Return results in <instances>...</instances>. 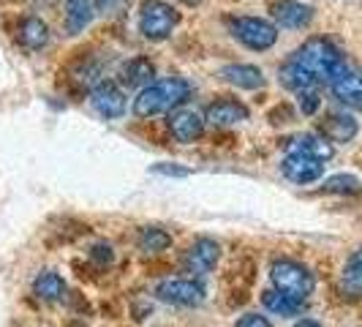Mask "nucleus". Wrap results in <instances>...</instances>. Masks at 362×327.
I'll return each instance as SVG.
<instances>
[{"label":"nucleus","instance_id":"7ed1b4c3","mask_svg":"<svg viewBox=\"0 0 362 327\" xmlns=\"http://www.w3.org/2000/svg\"><path fill=\"white\" fill-rule=\"evenodd\" d=\"M270 281L278 292L291 294L297 300H308L313 294V287H316L313 272L294 259H275L270 268Z\"/></svg>","mask_w":362,"mask_h":327},{"label":"nucleus","instance_id":"c85d7f7f","mask_svg":"<svg viewBox=\"0 0 362 327\" xmlns=\"http://www.w3.org/2000/svg\"><path fill=\"white\" fill-rule=\"evenodd\" d=\"M153 172H158V175H169V178H188V175H191V169H185V166H175V164H156V166H153Z\"/></svg>","mask_w":362,"mask_h":327},{"label":"nucleus","instance_id":"423d86ee","mask_svg":"<svg viewBox=\"0 0 362 327\" xmlns=\"http://www.w3.org/2000/svg\"><path fill=\"white\" fill-rule=\"evenodd\" d=\"M156 297L169 306L194 309V306L204 303V287L194 278H166L156 287Z\"/></svg>","mask_w":362,"mask_h":327},{"label":"nucleus","instance_id":"20e7f679","mask_svg":"<svg viewBox=\"0 0 362 327\" xmlns=\"http://www.w3.org/2000/svg\"><path fill=\"white\" fill-rule=\"evenodd\" d=\"M180 14L163 3V0H142L139 6V33L147 41H166L172 36V30L177 28Z\"/></svg>","mask_w":362,"mask_h":327},{"label":"nucleus","instance_id":"cd10ccee","mask_svg":"<svg viewBox=\"0 0 362 327\" xmlns=\"http://www.w3.org/2000/svg\"><path fill=\"white\" fill-rule=\"evenodd\" d=\"M90 259H93V262H98V265H109V262L115 259V254H112V246H107V243H98V246H93V248H90Z\"/></svg>","mask_w":362,"mask_h":327},{"label":"nucleus","instance_id":"6e6552de","mask_svg":"<svg viewBox=\"0 0 362 327\" xmlns=\"http://www.w3.org/2000/svg\"><path fill=\"white\" fill-rule=\"evenodd\" d=\"M204 131V117H202L197 109L177 107L169 112V134L180 142V145H191L197 142Z\"/></svg>","mask_w":362,"mask_h":327},{"label":"nucleus","instance_id":"2f4dec72","mask_svg":"<svg viewBox=\"0 0 362 327\" xmlns=\"http://www.w3.org/2000/svg\"><path fill=\"white\" fill-rule=\"evenodd\" d=\"M294 327H322V325H319L316 319H300V322H297Z\"/></svg>","mask_w":362,"mask_h":327},{"label":"nucleus","instance_id":"5701e85b","mask_svg":"<svg viewBox=\"0 0 362 327\" xmlns=\"http://www.w3.org/2000/svg\"><path fill=\"white\" fill-rule=\"evenodd\" d=\"M172 246V235L161 226H142L136 235V248L142 254H161Z\"/></svg>","mask_w":362,"mask_h":327},{"label":"nucleus","instance_id":"7c9ffc66","mask_svg":"<svg viewBox=\"0 0 362 327\" xmlns=\"http://www.w3.org/2000/svg\"><path fill=\"white\" fill-rule=\"evenodd\" d=\"M278 117H284V123H289V120H291V109L286 107V104H284V107H278L270 115V120H272V123H278Z\"/></svg>","mask_w":362,"mask_h":327},{"label":"nucleus","instance_id":"6ab92c4d","mask_svg":"<svg viewBox=\"0 0 362 327\" xmlns=\"http://www.w3.org/2000/svg\"><path fill=\"white\" fill-rule=\"evenodd\" d=\"M278 79H281V85H284L286 91H294V93L310 91V88H316V85H319V79H316L313 74L305 71L300 63H294V60H289L286 66H281Z\"/></svg>","mask_w":362,"mask_h":327},{"label":"nucleus","instance_id":"9b49d317","mask_svg":"<svg viewBox=\"0 0 362 327\" xmlns=\"http://www.w3.org/2000/svg\"><path fill=\"white\" fill-rule=\"evenodd\" d=\"M243 120H248V107L237 98H218L204 112V123H210L213 128H229Z\"/></svg>","mask_w":362,"mask_h":327},{"label":"nucleus","instance_id":"4468645a","mask_svg":"<svg viewBox=\"0 0 362 327\" xmlns=\"http://www.w3.org/2000/svg\"><path fill=\"white\" fill-rule=\"evenodd\" d=\"M332 96L338 101H344L349 107L362 109V71H351V69H341L329 79Z\"/></svg>","mask_w":362,"mask_h":327},{"label":"nucleus","instance_id":"b1692460","mask_svg":"<svg viewBox=\"0 0 362 327\" xmlns=\"http://www.w3.org/2000/svg\"><path fill=\"white\" fill-rule=\"evenodd\" d=\"M322 191L325 194H341V197H357L362 191V183L354 175H332L322 183Z\"/></svg>","mask_w":362,"mask_h":327},{"label":"nucleus","instance_id":"a211bd4d","mask_svg":"<svg viewBox=\"0 0 362 327\" xmlns=\"http://www.w3.org/2000/svg\"><path fill=\"white\" fill-rule=\"evenodd\" d=\"M33 294L41 303H57L66 297V281L52 270L38 272L36 281H33Z\"/></svg>","mask_w":362,"mask_h":327},{"label":"nucleus","instance_id":"473e14b6","mask_svg":"<svg viewBox=\"0 0 362 327\" xmlns=\"http://www.w3.org/2000/svg\"><path fill=\"white\" fill-rule=\"evenodd\" d=\"M185 6H199V0H182Z\"/></svg>","mask_w":362,"mask_h":327},{"label":"nucleus","instance_id":"1a4fd4ad","mask_svg":"<svg viewBox=\"0 0 362 327\" xmlns=\"http://www.w3.org/2000/svg\"><path fill=\"white\" fill-rule=\"evenodd\" d=\"M93 109L107 117V120H117L126 115V93L120 91L115 82H98L90 93Z\"/></svg>","mask_w":362,"mask_h":327},{"label":"nucleus","instance_id":"aec40b11","mask_svg":"<svg viewBox=\"0 0 362 327\" xmlns=\"http://www.w3.org/2000/svg\"><path fill=\"white\" fill-rule=\"evenodd\" d=\"M156 76V66L150 57H131L126 66H123V82L128 88H147Z\"/></svg>","mask_w":362,"mask_h":327},{"label":"nucleus","instance_id":"a878e982","mask_svg":"<svg viewBox=\"0 0 362 327\" xmlns=\"http://www.w3.org/2000/svg\"><path fill=\"white\" fill-rule=\"evenodd\" d=\"M128 8V0H95V11H101L104 17H117Z\"/></svg>","mask_w":362,"mask_h":327},{"label":"nucleus","instance_id":"f3484780","mask_svg":"<svg viewBox=\"0 0 362 327\" xmlns=\"http://www.w3.org/2000/svg\"><path fill=\"white\" fill-rule=\"evenodd\" d=\"M17 38L25 50L36 52L41 47H47V41H49V25L41 17H25L19 22Z\"/></svg>","mask_w":362,"mask_h":327},{"label":"nucleus","instance_id":"ddd939ff","mask_svg":"<svg viewBox=\"0 0 362 327\" xmlns=\"http://www.w3.org/2000/svg\"><path fill=\"white\" fill-rule=\"evenodd\" d=\"M357 131H360V123L351 115H346V112H329V115H325V120L319 123V134L325 139H329V142H338V145L351 142L357 137Z\"/></svg>","mask_w":362,"mask_h":327},{"label":"nucleus","instance_id":"c756f323","mask_svg":"<svg viewBox=\"0 0 362 327\" xmlns=\"http://www.w3.org/2000/svg\"><path fill=\"white\" fill-rule=\"evenodd\" d=\"M235 327H272L270 319L267 316H259V314H245V316H240L237 319Z\"/></svg>","mask_w":362,"mask_h":327},{"label":"nucleus","instance_id":"4be33fe9","mask_svg":"<svg viewBox=\"0 0 362 327\" xmlns=\"http://www.w3.org/2000/svg\"><path fill=\"white\" fill-rule=\"evenodd\" d=\"M262 303H264V309L278 314V316H297V314H303V309H305V300H297V297L284 294V292L278 289L264 292L262 294Z\"/></svg>","mask_w":362,"mask_h":327},{"label":"nucleus","instance_id":"393cba45","mask_svg":"<svg viewBox=\"0 0 362 327\" xmlns=\"http://www.w3.org/2000/svg\"><path fill=\"white\" fill-rule=\"evenodd\" d=\"M344 284L351 292H362V248L349 256L344 268Z\"/></svg>","mask_w":362,"mask_h":327},{"label":"nucleus","instance_id":"2eb2a0df","mask_svg":"<svg viewBox=\"0 0 362 327\" xmlns=\"http://www.w3.org/2000/svg\"><path fill=\"white\" fill-rule=\"evenodd\" d=\"M63 6H66V14H63L66 33L79 36L95 17V0H63Z\"/></svg>","mask_w":362,"mask_h":327},{"label":"nucleus","instance_id":"bb28decb","mask_svg":"<svg viewBox=\"0 0 362 327\" xmlns=\"http://www.w3.org/2000/svg\"><path fill=\"white\" fill-rule=\"evenodd\" d=\"M300 96V109H303V115H313L316 109H319V104H322V98H319V93L313 91H303V93H297Z\"/></svg>","mask_w":362,"mask_h":327},{"label":"nucleus","instance_id":"dca6fc26","mask_svg":"<svg viewBox=\"0 0 362 327\" xmlns=\"http://www.w3.org/2000/svg\"><path fill=\"white\" fill-rule=\"evenodd\" d=\"M221 76L235 85V88H243V91H256L264 85V74L256 66H248V63H232V66H223L221 69Z\"/></svg>","mask_w":362,"mask_h":327},{"label":"nucleus","instance_id":"0eeeda50","mask_svg":"<svg viewBox=\"0 0 362 327\" xmlns=\"http://www.w3.org/2000/svg\"><path fill=\"white\" fill-rule=\"evenodd\" d=\"M281 172H284L286 180L297 183V185H308V183H316L325 175V161L313 159L308 153L289 150V156L281 161Z\"/></svg>","mask_w":362,"mask_h":327},{"label":"nucleus","instance_id":"f257e3e1","mask_svg":"<svg viewBox=\"0 0 362 327\" xmlns=\"http://www.w3.org/2000/svg\"><path fill=\"white\" fill-rule=\"evenodd\" d=\"M188 96H191V85L180 76L153 79L134 98V115L136 117H156L163 112H172V109L182 107L188 101Z\"/></svg>","mask_w":362,"mask_h":327},{"label":"nucleus","instance_id":"f03ea898","mask_svg":"<svg viewBox=\"0 0 362 327\" xmlns=\"http://www.w3.org/2000/svg\"><path fill=\"white\" fill-rule=\"evenodd\" d=\"M291 60L300 63L308 74H313L319 82H322V79L329 82L341 69H346L341 50H338L329 38H322V36H313V38H308L303 47H297L294 54H291Z\"/></svg>","mask_w":362,"mask_h":327},{"label":"nucleus","instance_id":"f8f14e48","mask_svg":"<svg viewBox=\"0 0 362 327\" xmlns=\"http://www.w3.org/2000/svg\"><path fill=\"white\" fill-rule=\"evenodd\" d=\"M218 259H221V246H218L216 240H210V237H199V240H194V246L185 251L182 265L191 272H197V275H204V272H210L216 268Z\"/></svg>","mask_w":362,"mask_h":327},{"label":"nucleus","instance_id":"39448f33","mask_svg":"<svg viewBox=\"0 0 362 327\" xmlns=\"http://www.w3.org/2000/svg\"><path fill=\"white\" fill-rule=\"evenodd\" d=\"M226 25H229V33L254 52H264L278 41V28L262 17H229Z\"/></svg>","mask_w":362,"mask_h":327},{"label":"nucleus","instance_id":"9d476101","mask_svg":"<svg viewBox=\"0 0 362 327\" xmlns=\"http://www.w3.org/2000/svg\"><path fill=\"white\" fill-rule=\"evenodd\" d=\"M270 17L281 25V28H291V30H300V28H308L310 19H313V8L300 3V0H272L270 3Z\"/></svg>","mask_w":362,"mask_h":327},{"label":"nucleus","instance_id":"412c9836","mask_svg":"<svg viewBox=\"0 0 362 327\" xmlns=\"http://www.w3.org/2000/svg\"><path fill=\"white\" fill-rule=\"evenodd\" d=\"M289 150H297V153H308L319 161H329L332 159V142L325 139V137H316V134H300L286 142Z\"/></svg>","mask_w":362,"mask_h":327}]
</instances>
